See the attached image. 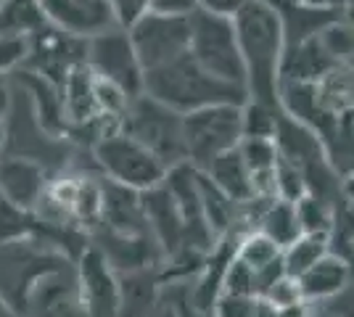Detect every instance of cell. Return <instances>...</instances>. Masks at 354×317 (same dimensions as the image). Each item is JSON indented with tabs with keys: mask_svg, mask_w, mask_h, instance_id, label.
<instances>
[{
	"mask_svg": "<svg viewBox=\"0 0 354 317\" xmlns=\"http://www.w3.org/2000/svg\"><path fill=\"white\" fill-rule=\"evenodd\" d=\"M151 11L188 16L196 11V0H151Z\"/></svg>",
	"mask_w": 354,
	"mask_h": 317,
	"instance_id": "obj_29",
	"label": "cell"
},
{
	"mask_svg": "<svg viewBox=\"0 0 354 317\" xmlns=\"http://www.w3.org/2000/svg\"><path fill=\"white\" fill-rule=\"evenodd\" d=\"M341 16H344L346 21H352V24H354V0H346V3H344V8H341Z\"/></svg>",
	"mask_w": 354,
	"mask_h": 317,
	"instance_id": "obj_36",
	"label": "cell"
},
{
	"mask_svg": "<svg viewBox=\"0 0 354 317\" xmlns=\"http://www.w3.org/2000/svg\"><path fill=\"white\" fill-rule=\"evenodd\" d=\"M262 299L281 309V307H288V304L299 302V299H304V296H301V291H299V280L283 272L281 278H275V280L267 286V291L262 294Z\"/></svg>",
	"mask_w": 354,
	"mask_h": 317,
	"instance_id": "obj_26",
	"label": "cell"
},
{
	"mask_svg": "<svg viewBox=\"0 0 354 317\" xmlns=\"http://www.w3.org/2000/svg\"><path fill=\"white\" fill-rule=\"evenodd\" d=\"M328 317H336V315H328Z\"/></svg>",
	"mask_w": 354,
	"mask_h": 317,
	"instance_id": "obj_38",
	"label": "cell"
},
{
	"mask_svg": "<svg viewBox=\"0 0 354 317\" xmlns=\"http://www.w3.org/2000/svg\"><path fill=\"white\" fill-rule=\"evenodd\" d=\"M330 251L328 246V233H301L294 243H288L283 249V270L291 278H299L301 272H307L325 254Z\"/></svg>",
	"mask_w": 354,
	"mask_h": 317,
	"instance_id": "obj_18",
	"label": "cell"
},
{
	"mask_svg": "<svg viewBox=\"0 0 354 317\" xmlns=\"http://www.w3.org/2000/svg\"><path fill=\"white\" fill-rule=\"evenodd\" d=\"M69 262L66 251L50 238L30 236L0 243V296L24 317L27 299L45 272Z\"/></svg>",
	"mask_w": 354,
	"mask_h": 317,
	"instance_id": "obj_3",
	"label": "cell"
},
{
	"mask_svg": "<svg viewBox=\"0 0 354 317\" xmlns=\"http://www.w3.org/2000/svg\"><path fill=\"white\" fill-rule=\"evenodd\" d=\"M93 156L106 180L124 185L130 191H140V193L159 188L169 172L162 159H156L143 143L127 135L122 127L117 133H109L106 137L95 140Z\"/></svg>",
	"mask_w": 354,
	"mask_h": 317,
	"instance_id": "obj_6",
	"label": "cell"
},
{
	"mask_svg": "<svg viewBox=\"0 0 354 317\" xmlns=\"http://www.w3.org/2000/svg\"><path fill=\"white\" fill-rule=\"evenodd\" d=\"M27 59H30V35L0 32V77L19 69Z\"/></svg>",
	"mask_w": 354,
	"mask_h": 317,
	"instance_id": "obj_24",
	"label": "cell"
},
{
	"mask_svg": "<svg viewBox=\"0 0 354 317\" xmlns=\"http://www.w3.org/2000/svg\"><path fill=\"white\" fill-rule=\"evenodd\" d=\"M143 93L153 95L156 101H162L180 114H188V111L212 104H246L249 101L246 88L230 85L207 72L188 50L156 69H148L143 75Z\"/></svg>",
	"mask_w": 354,
	"mask_h": 317,
	"instance_id": "obj_2",
	"label": "cell"
},
{
	"mask_svg": "<svg viewBox=\"0 0 354 317\" xmlns=\"http://www.w3.org/2000/svg\"><path fill=\"white\" fill-rule=\"evenodd\" d=\"M254 230L265 233L267 238L275 241L281 249H286L288 243H294L304 233L296 204L294 201H286V198H270V201H265L259 214H257Z\"/></svg>",
	"mask_w": 354,
	"mask_h": 317,
	"instance_id": "obj_17",
	"label": "cell"
},
{
	"mask_svg": "<svg viewBox=\"0 0 354 317\" xmlns=\"http://www.w3.org/2000/svg\"><path fill=\"white\" fill-rule=\"evenodd\" d=\"M122 130L143 143L156 159H162L167 169L188 162L185 140H183V114L156 101L153 95L140 93L127 104L122 117Z\"/></svg>",
	"mask_w": 354,
	"mask_h": 317,
	"instance_id": "obj_4",
	"label": "cell"
},
{
	"mask_svg": "<svg viewBox=\"0 0 354 317\" xmlns=\"http://www.w3.org/2000/svg\"><path fill=\"white\" fill-rule=\"evenodd\" d=\"M339 61L330 59V53L317 40V32L286 46L281 66V82H317L325 72H330Z\"/></svg>",
	"mask_w": 354,
	"mask_h": 317,
	"instance_id": "obj_14",
	"label": "cell"
},
{
	"mask_svg": "<svg viewBox=\"0 0 354 317\" xmlns=\"http://www.w3.org/2000/svg\"><path fill=\"white\" fill-rule=\"evenodd\" d=\"M130 40L143 69H156L167 61L177 59L191 43V14H159L148 11L130 27Z\"/></svg>",
	"mask_w": 354,
	"mask_h": 317,
	"instance_id": "obj_9",
	"label": "cell"
},
{
	"mask_svg": "<svg viewBox=\"0 0 354 317\" xmlns=\"http://www.w3.org/2000/svg\"><path fill=\"white\" fill-rule=\"evenodd\" d=\"M204 172H207V177L220 188L225 196L230 198V201H236L238 206H243V204H249V201L257 198L251 172L238 148L222 153L217 159H212L204 166Z\"/></svg>",
	"mask_w": 354,
	"mask_h": 317,
	"instance_id": "obj_16",
	"label": "cell"
},
{
	"mask_svg": "<svg viewBox=\"0 0 354 317\" xmlns=\"http://www.w3.org/2000/svg\"><path fill=\"white\" fill-rule=\"evenodd\" d=\"M85 64L93 75L117 85L130 98L143 93V64L135 53L130 32L124 27H111L85 43Z\"/></svg>",
	"mask_w": 354,
	"mask_h": 317,
	"instance_id": "obj_8",
	"label": "cell"
},
{
	"mask_svg": "<svg viewBox=\"0 0 354 317\" xmlns=\"http://www.w3.org/2000/svg\"><path fill=\"white\" fill-rule=\"evenodd\" d=\"M77 286L85 317H119L124 307V291L111 262L98 246H88L77 257Z\"/></svg>",
	"mask_w": 354,
	"mask_h": 317,
	"instance_id": "obj_10",
	"label": "cell"
},
{
	"mask_svg": "<svg viewBox=\"0 0 354 317\" xmlns=\"http://www.w3.org/2000/svg\"><path fill=\"white\" fill-rule=\"evenodd\" d=\"M45 24L77 40H90L119 27L109 0H37Z\"/></svg>",
	"mask_w": 354,
	"mask_h": 317,
	"instance_id": "obj_11",
	"label": "cell"
},
{
	"mask_svg": "<svg viewBox=\"0 0 354 317\" xmlns=\"http://www.w3.org/2000/svg\"><path fill=\"white\" fill-rule=\"evenodd\" d=\"M24 317H85L77 270L72 262H64L35 283Z\"/></svg>",
	"mask_w": 354,
	"mask_h": 317,
	"instance_id": "obj_12",
	"label": "cell"
},
{
	"mask_svg": "<svg viewBox=\"0 0 354 317\" xmlns=\"http://www.w3.org/2000/svg\"><path fill=\"white\" fill-rule=\"evenodd\" d=\"M111 11H114V19H117L119 27L130 30L138 19L151 11V0H109Z\"/></svg>",
	"mask_w": 354,
	"mask_h": 317,
	"instance_id": "obj_27",
	"label": "cell"
},
{
	"mask_svg": "<svg viewBox=\"0 0 354 317\" xmlns=\"http://www.w3.org/2000/svg\"><path fill=\"white\" fill-rule=\"evenodd\" d=\"M317 40L330 53V59L339 64H349L354 59V24L346 21L344 16L330 19L317 30Z\"/></svg>",
	"mask_w": 354,
	"mask_h": 317,
	"instance_id": "obj_21",
	"label": "cell"
},
{
	"mask_svg": "<svg viewBox=\"0 0 354 317\" xmlns=\"http://www.w3.org/2000/svg\"><path fill=\"white\" fill-rule=\"evenodd\" d=\"M241 59L246 66V93L251 101L281 106V66L286 30L281 14L267 0H246L233 16Z\"/></svg>",
	"mask_w": 354,
	"mask_h": 317,
	"instance_id": "obj_1",
	"label": "cell"
},
{
	"mask_svg": "<svg viewBox=\"0 0 354 317\" xmlns=\"http://www.w3.org/2000/svg\"><path fill=\"white\" fill-rule=\"evenodd\" d=\"M0 317H21V315H19V312H16L14 307L6 302L3 296H0Z\"/></svg>",
	"mask_w": 354,
	"mask_h": 317,
	"instance_id": "obj_35",
	"label": "cell"
},
{
	"mask_svg": "<svg viewBox=\"0 0 354 317\" xmlns=\"http://www.w3.org/2000/svg\"><path fill=\"white\" fill-rule=\"evenodd\" d=\"M188 53L214 77H220L230 85H238V88H246V66L241 59L233 19L196 8L191 14Z\"/></svg>",
	"mask_w": 354,
	"mask_h": 317,
	"instance_id": "obj_7",
	"label": "cell"
},
{
	"mask_svg": "<svg viewBox=\"0 0 354 317\" xmlns=\"http://www.w3.org/2000/svg\"><path fill=\"white\" fill-rule=\"evenodd\" d=\"M48 169L32 156H0V196L24 209H37L48 191Z\"/></svg>",
	"mask_w": 354,
	"mask_h": 317,
	"instance_id": "obj_13",
	"label": "cell"
},
{
	"mask_svg": "<svg viewBox=\"0 0 354 317\" xmlns=\"http://www.w3.org/2000/svg\"><path fill=\"white\" fill-rule=\"evenodd\" d=\"M257 302H259V296H246V294L220 291L209 312H212V317H251L254 315Z\"/></svg>",
	"mask_w": 354,
	"mask_h": 317,
	"instance_id": "obj_25",
	"label": "cell"
},
{
	"mask_svg": "<svg viewBox=\"0 0 354 317\" xmlns=\"http://www.w3.org/2000/svg\"><path fill=\"white\" fill-rule=\"evenodd\" d=\"M341 198H346L349 204H354V172L341 177Z\"/></svg>",
	"mask_w": 354,
	"mask_h": 317,
	"instance_id": "obj_34",
	"label": "cell"
},
{
	"mask_svg": "<svg viewBox=\"0 0 354 317\" xmlns=\"http://www.w3.org/2000/svg\"><path fill=\"white\" fill-rule=\"evenodd\" d=\"M43 222L32 209H24L6 196H0V243L16 241V238H30L43 236Z\"/></svg>",
	"mask_w": 354,
	"mask_h": 317,
	"instance_id": "obj_20",
	"label": "cell"
},
{
	"mask_svg": "<svg viewBox=\"0 0 354 317\" xmlns=\"http://www.w3.org/2000/svg\"><path fill=\"white\" fill-rule=\"evenodd\" d=\"M251 317H281V312H278V307H272L270 302L259 299V302H257V307H254V315H251Z\"/></svg>",
	"mask_w": 354,
	"mask_h": 317,
	"instance_id": "obj_33",
	"label": "cell"
},
{
	"mask_svg": "<svg viewBox=\"0 0 354 317\" xmlns=\"http://www.w3.org/2000/svg\"><path fill=\"white\" fill-rule=\"evenodd\" d=\"M304 6H312V8H328V11H341L346 0H299Z\"/></svg>",
	"mask_w": 354,
	"mask_h": 317,
	"instance_id": "obj_32",
	"label": "cell"
},
{
	"mask_svg": "<svg viewBox=\"0 0 354 317\" xmlns=\"http://www.w3.org/2000/svg\"><path fill=\"white\" fill-rule=\"evenodd\" d=\"M8 108H11V88H8L6 77H0V119H6Z\"/></svg>",
	"mask_w": 354,
	"mask_h": 317,
	"instance_id": "obj_31",
	"label": "cell"
},
{
	"mask_svg": "<svg viewBox=\"0 0 354 317\" xmlns=\"http://www.w3.org/2000/svg\"><path fill=\"white\" fill-rule=\"evenodd\" d=\"M6 146H8V130H6V122L0 119V156L6 151Z\"/></svg>",
	"mask_w": 354,
	"mask_h": 317,
	"instance_id": "obj_37",
	"label": "cell"
},
{
	"mask_svg": "<svg viewBox=\"0 0 354 317\" xmlns=\"http://www.w3.org/2000/svg\"><path fill=\"white\" fill-rule=\"evenodd\" d=\"M281 114V106H267L249 98L243 104V137H275Z\"/></svg>",
	"mask_w": 354,
	"mask_h": 317,
	"instance_id": "obj_22",
	"label": "cell"
},
{
	"mask_svg": "<svg viewBox=\"0 0 354 317\" xmlns=\"http://www.w3.org/2000/svg\"><path fill=\"white\" fill-rule=\"evenodd\" d=\"M278 312H281V317H317L315 304L307 302V299H299V302L288 304V307H281Z\"/></svg>",
	"mask_w": 354,
	"mask_h": 317,
	"instance_id": "obj_30",
	"label": "cell"
},
{
	"mask_svg": "<svg viewBox=\"0 0 354 317\" xmlns=\"http://www.w3.org/2000/svg\"><path fill=\"white\" fill-rule=\"evenodd\" d=\"M299 291L301 296L312 304L330 302L336 299L344 288L352 283V272L349 265L333 251H328L323 259H317L307 272H301L299 278Z\"/></svg>",
	"mask_w": 354,
	"mask_h": 317,
	"instance_id": "obj_15",
	"label": "cell"
},
{
	"mask_svg": "<svg viewBox=\"0 0 354 317\" xmlns=\"http://www.w3.org/2000/svg\"><path fill=\"white\" fill-rule=\"evenodd\" d=\"M333 206L336 204L312 196V193L299 198L296 201V209H299V220H301L304 233H328L330 222H333Z\"/></svg>",
	"mask_w": 354,
	"mask_h": 317,
	"instance_id": "obj_23",
	"label": "cell"
},
{
	"mask_svg": "<svg viewBox=\"0 0 354 317\" xmlns=\"http://www.w3.org/2000/svg\"><path fill=\"white\" fill-rule=\"evenodd\" d=\"M243 6L246 0H196V8L214 16H227V19H233Z\"/></svg>",
	"mask_w": 354,
	"mask_h": 317,
	"instance_id": "obj_28",
	"label": "cell"
},
{
	"mask_svg": "<svg viewBox=\"0 0 354 317\" xmlns=\"http://www.w3.org/2000/svg\"><path fill=\"white\" fill-rule=\"evenodd\" d=\"M328 246H330V251L336 257H341L349 265V272H352L354 280V204H349L346 198L333 206V222H330V230H328Z\"/></svg>",
	"mask_w": 354,
	"mask_h": 317,
	"instance_id": "obj_19",
	"label": "cell"
},
{
	"mask_svg": "<svg viewBox=\"0 0 354 317\" xmlns=\"http://www.w3.org/2000/svg\"><path fill=\"white\" fill-rule=\"evenodd\" d=\"M185 159L198 169L243 140V104H212L183 114Z\"/></svg>",
	"mask_w": 354,
	"mask_h": 317,
	"instance_id": "obj_5",
	"label": "cell"
}]
</instances>
